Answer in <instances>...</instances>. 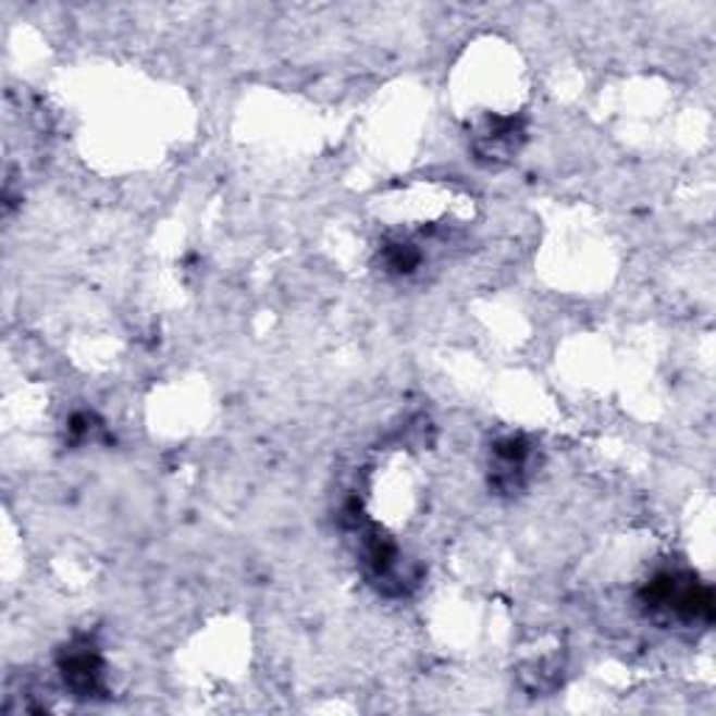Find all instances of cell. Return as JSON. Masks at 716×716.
I'll use <instances>...</instances> for the list:
<instances>
[{
    "instance_id": "cell-1",
    "label": "cell",
    "mask_w": 716,
    "mask_h": 716,
    "mask_svg": "<svg viewBox=\"0 0 716 716\" xmlns=\"http://www.w3.org/2000/svg\"><path fill=\"white\" fill-rule=\"evenodd\" d=\"M62 675H65V683L76 691L78 698H90L92 691L101 689V661L87 646L73 650L67 661H62Z\"/></svg>"
}]
</instances>
